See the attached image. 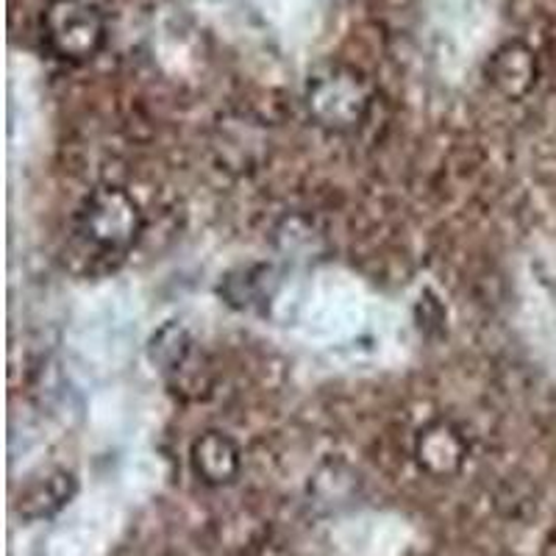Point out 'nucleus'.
Masks as SVG:
<instances>
[{
  "label": "nucleus",
  "instance_id": "nucleus-1",
  "mask_svg": "<svg viewBox=\"0 0 556 556\" xmlns=\"http://www.w3.org/2000/svg\"><path fill=\"white\" fill-rule=\"evenodd\" d=\"M304 103L317 126L342 134L354 131L365 123L374 92L359 70L342 62H329L309 73Z\"/></svg>",
  "mask_w": 556,
  "mask_h": 556
},
{
  "label": "nucleus",
  "instance_id": "nucleus-2",
  "mask_svg": "<svg viewBox=\"0 0 556 556\" xmlns=\"http://www.w3.org/2000/svg\"><path fill=\"white\" fill-rule=\"evenodd\" d=\"M76 223L81 240L103 256H126L146 226L139 203L114 184H103L84 198Z\"/></svg>",
  "mask_w": 556,
  "mask_h": 556
},
{
  "label": "nucleus",
  "instance_id": "nucleus-3",
  "mask_svg": "<svg viewBox=\"0 0 556 556\" xmlns=\"http://www.w3.org/2000/svg\"><path fill=\"white\" fill-rule=\"evenodd\" d=\"M45 42L64 62H89L106 45V20L87 0H51L42 14Z\"/></svg>",
  "mask_w": 556,
  "mask_h": 556
},
{
  "label": "nucleus",
  "instance_id": "nucleus-4",
  "mask_svg": "<svg viewBox=\"0 0 556 556\" xmlns=\"http://www.w3.org/2000/svg\"><path fill=\"white\" fill-rule=\"evenodd\" d=\"M540 76L534 51L523 42H504L486 62V81L506 101H523Z\"/></svg>",
  "mask_w": 556,
  "mask_h": 556
},
{
  "label": "nucleus",
  "instance_id": "nucleus-5",
  "mask_svg": "<svg viewBox=\"0 0 556 556\" xmlns=\"http://www.w3.org/2000/svg\"><path fill=\"white\" fill-rule=\"evenodd\" d=\"M415 456L420 468L431 476H454L468 456V443L462 431L448 420H434L420 429L415 440Z\"/></svg>",
  "mask_w": 556,
  "mask_h": 556
},
{
  "label": "nucleus",
  "instance_id": "nucleus-6",
  "mask_svg": "<svg viewBox=\"0 0 556 556\" xmlns=\"http://www.w3.org/2000/svg\"><path fill=\"white\" fill-rule=\"evenodd\" d=\"M190 465L203 484L223 486L228 481H235L237 473H240V448L223 431H203L201 437H195V443L190 448Z\"/></svg>",
  "mask_w": 556,
  "mask_h": 556
},
{
  "label": "nucleus",
  "instance_id": "nucleus-7",
  "mask_svg": "<svg viewBox=\"0 0 556 556\" xmlns=\"http://www.w3.org/2000/svg\"><path fill=\"white\" fill-rule=\"evenodd\" d=\"M76 495V476L67 470H53V473L42 476V479L31 481L20 495V515L37 520L51 518Z\"/></svg>",
  "mask_w": 556,
  "mask_h": 556
},
{
  "label": "nucleus",
  "instance_id": "nucleus-8",
  "mask_svg": "<svg viewBox=\"0 0 556 556\" xmlns=\"http://www.w3.org/2000/svg\"><path fill=\"white\" fill-rule=\"evenodd\" d=\"M192 348H195V342H192L190 331L184 329L181 323L173 320L165 323V326L151 337V342H148V359H151L153 367L162 370L165 376H176L181 374L184 367H187V362H190Z\"/></svg>",
  "mask_w": 556,
  "mask_h": 556
},
{
  "label": "nucleus",
  "instance_id": "nucleus-9",
  "mask_svg": "<svg viewBox=\"0 0 556 556\" xmlns=\"http://www.w3.org/2000/svg\"><path fill=\"white\" fill-rule=\"evenodd\" d=\"M265 278L267 267H242L237 273H228L226 285H223V295L237 309H251L253 304H260L265 298Z\"/></svg>",
  "mask_w": 556,
  "mask_h": 556
}]
</instances>
